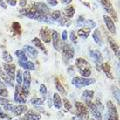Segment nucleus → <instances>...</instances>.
<instances>
[{"label":"nucleus","instance_id":"obj_17","mask_svg":"<svg viewBox=\"0 0 120 120\" xmlns=\"http://www.w3.org/2000/svg\"><path fill=\"white\" fill-rule=\"evenodd\" d=\"M90 56L94 59V61L97 63V64H99V63H102V60H103V56L102 54L100 53L98 50H90Z\"/></svg>","mask_w":120,"mask_h":120},{"label":"nucleus","instance_id":"obj_54","mask_svg":"<svg viewBox=\"0 0 120 120\" xmlns=\"http://www.w3.org/2000/svg\"><path fill=\"white\" fill-rule=\"evenodd\" d=\"M62 2L64 3V4H69V3L72 2V0H62Z\"/></svg>","mask_w":120,"mask_h":120},{"label":"nucleus","instance_id":"obj_24","mask_svg":"<svg viewBox=\"0 0 120 120\" xmlns=\"http://www.w3.org/2000/svg\"><path fill=\"white\" fill-rule=\"evenodd\" d=\"M19 65L22 68H25L27 70H34V64L31 61H25V62L19 61Z\"/></svg>","mask_w":120,"mask_h":120},{"label":"nucleus","instance_id":"obj_12","mask_svg":"<svg viewBox=\"0 0 120 120\" xmlns=\"http://www.w3.org/2000/svg\"><path fill=\"white\" fill-rule=\"evenodd\" d=\"M3 68H4L6 74L8 75L12 80H14V78H15V65L4 63V64H3Z\"/></svg>","mask_w":120,"mask_h":120},{"label":"nucleus","instance_id":"obj_14","mask_svg":"<svg viewBox=\"0 0 120 120\" xmlns=\"http://www.w3.org/2000/svg\"><path fill=\"white\" fill-rule=\"evenodd\" d=\"M26 112H27V113L25 114V116H24L23 118H21V120H39L41 118L40 114L36 113L35 111L27 110Z\"/></svg>","mask_w":120,"mask_h":120},{"label":"nucleus","instance_id":"obj_9","mask_svg":"<svg viewBox=\"0 0 120 120\" xmlns=\"http://www.w3.org/2000/svg\"><path fill=\"white\" fill-rule=\"evenodd\" d=\"M86 103H87V106L89 108L90 112H91V113L95 116V118L97 120H102V114H101V112L98 110V108L96 107V105L94 103H92L91 100L86 101Z\"/></svg>","mask_w":120,"mask_h":120},{"label":"nucleus","instance_id":"obj_43","mask_svg":"<svg viewBox=\"0 0 120 120\" xmlns=\"http://www.w3.org/2000/svg\"><path fill=\"white\" fill-rule=\"evenodd\" d=\"M5 111H12L13 109V105L12 104H10V103H7L4 105V108H3Z\"/></svg>","mask_w":120,"mask_h":120},{"label":"nucleus","instance_id":"obj_46","mask_svg":"<svg viewBox=\"0 0 120 120\" xmlns=\"http://www.w3.org/2000/svg\"><path fill=\"white\" fill-rule=\"evenodd\" d=\"M7 103H9V100L6 99V98H3V97L0 96V104L5 105V104H7Z\"/></svg>","mask_w":120,"mask_h":120},{"label":"nucleus","instance_id":"obj_15","mask_svg":"<svg viewBox=\"0 0 120 120\" xmlns=\"http://www.w3.org/2000/svg\"><path fill=\"white\" fill-rule=\"evenodd\" d=\"M28 109H27V106L24 104H20V105H17V106H13V109H12V112L16 115V116H20L26 112Z\"/></svg>","mask_w":120,"mask_h":120},{"label":"nucleus","instance_id":"obj_48","mask_svg":"<svg viewBox=\"0 0 120 120\" xmlns=\"http://www.w3.org/2000/svg\"><path fill=\"white\" fill-rule=\"evenodd\" d=\"M62 40L63 41L67 40V31H66V30H64V31L62 32Z\"/></svg>","mask_w":120,"mask_h":120},{"label":"nucleus","instance_id":"obj_44","mask_svg":"<svg viewBox=\"0 0 120 120\" xmlns=\"http://www.w3.org/2000/svg\"><path fill=\"white\" fill-rule=\"evenodd\" d=\"M84 17L83 16H79L78 17V19H77V25L78 26H81L82 27V24H83V22H84Z\"/></svg>","mask_w":120,"mask_h":120},{"label":"nucleus","instance_id":"obj_34","mask_svg":"<svg viewBox=\"0 0 120 120\" xmlns=\"http://www.w3.org/2000/svg\"><path fill=\"white\" fill-rule=\"evenodd\" d=\"M12 28L15 32H16V34H20L21 33V26L19 24V22H13L12 23Z\"/></svg>","mask_w":120,"mask_h":120},{"label":"nucleus","instance_id":"obj_18","mask_svg":"<svg viewBox=\"0 0 120 120\" xmlns=\"http://www.w3.org/2000/svg\"><path fill=\"white\" fill-rule=\"evenodd\" d=\"M24 51L26 52V53L28 54V56H30L31 58H36L37 55H38V51H37L34 47L32 46H29V45H26V46H24Z\"/></svg>","mask_w":120,"mask_h":120},{"label":"nucleus","instance_id":"obj_51","mask_svg":"<svg viewBox=\"0 0 120 120\" xmlns=\"http://www.w3.org/2000/svg\"><path fill=\"white\" fill-rule=\"evenodd\" d=\"M0 5H1V7L2 8H4V9H6L7 8V5H6V3L3 1V0H0Z\"/></svg>","mask_w":120,"mask_h":120},{"label":"nucleus","instance_id":"obj_53","mask_svg":"<svg viewBox=\"0 0 120 120\" xmlns=\"http://www.w3.org/2000/svg\"><path fill=\"white\" fill-rule=\"evenodd\" d=\"M0 117L1 118H8V115H6L4 113H2V112H0Z\"/></svg>","mask_w":120,"mask_h":120},{"label":"nucleus","instance_id":"obj_6","mask_svg":"<svg viewBox=\"0 0 120 120\" xmlns=\"http://www.w3.org/2000/svg\"><path fill=\"white\" fill-rule=\"evenodd\" d=\"M107 108H108V120H119L118 112H117L116 106L113 104V102L108 101L107 102Z\"/></svg>","mask_w":120,"mask_h":120},{"label":"nucleus","instance_id":"obj_4","mask_svg":"<svg viewBox=\"0 0 120 120\" xmlns=\"http://www.w3.org/2000/svg\"><path fill=\"white\" fill-rule=\"evenodd\" d=\"M76 107V115L78 116L79 120H88V109L87 107L84 106L81 102L75 103Z\"/></svg>","mask_w":120,"mask_h":120},{"label":"nucleus","instance_id":"obj_39","mask_svg":"<svg viewBox=\"0 0 120 120\" xmlns=\"http://www.w3.org/2000/svg\"><path fill=\"white\" fill-rule=\"evenodd\" d=\"M47 88H46V86H45L44 84H41L40 85V93L42 94L44 97H46V95H47Z\"/></svg>","mask_w":120,"mask_h":120},{"label":"nucleus","instance_id":"obj_55","mask_svg":"<svg viewBox=\"0 0 120 120\" xmlns=\"http://www.w3.org/2000/svg\"><path fill=\"white\" fill-rule=\"evenodd\" d=\"M2 85H4V84H3V81L1 80V78H0V86H2Z\"/></svg>","mask_w":120,"mask_h":120},{"label":"nucleus","instance_id":"obj_30","mask_svg":"<svg viewBox=\"0 0 120 120\" xmlns=\"http://www.w3.org/2000/svg\"><path fill=\"white\" fill-rule=\"evenodd\" d=\"M55 86H56V90H57L58 92H60V93H61V94H63V95L66 94V91H65L64 87L62 86V84L60 83V81H59L58 79L55 80Z\"/></svg>","mask_w":120,"mask_h":120},{"label":"nucleus","instance_id":"obj_57","mask_svg":"<svg viewBox=\"0 0 120 120\" xmlns=\"http://www.w3.org/2000/svg\"><path fill=\"white\" fill-rule=\"evenodd\" d=\"M9 120H10V119H9Z\"/></svg>","mask_w":120,"mask_h":120},{"label":"nucleus","instance_id":"obj_2","mask_svg":"<svg viewBox=\"0 0 120 120\" xmlns=\"http://www.w3.org/2000/svg\"><path fill=\"white\" fill-rule=\"evenodd\" d=\"M28 89L21 85H16L15 88V93H14V101L20 104H25L26 103V96L28 95Z\"/></svg>","mask_w":120,"mask_h":120},{"label":"nucleus","instance_id":"obj_45","mask_svg":"<svg viewBox=\"0 0 120 120\" xmlns=\"http://www.w3.org/2000/svg\"><path fill=\"white\" fill-rule=\"evenodd\" d=\"M94 104L96 105V107H97V108H98V110H99L100 112H101V111H102V110H103V106H102V104H101V103H100V101H99V100H96V102H95Z\"/></svg>","mask_w":120,"mask_h":120},{"label":"nucleus","instance_id":"obj_1","mask_svg":"<svg viewBox=\"0 0 120 120\" xmlns=\"http://www.w3.org/2000/svg\"><path fill=\"white\" fill-rule=\"evenodd\" d=\"M75 65L79 70L80 74L85 78H88L91 75V69H90V64L83 58H77L75 60Z\"/></svg>","mask_w":120,"mask_h":120},{"label":"nucleus","instance_id":"obj_33","mask_svg":"<svg viewBox=\"0 0 120 120\" xmlns=\"http://www.w3.org/2000/svg\"><path fill=\"white\" fill-rule=\"evenodd\" d=\"M2 57H3V60H4L5 62H12V56H11L9 54V52H7V51H3V54H2Z\"/></svg>","mask_w":120,"mask_h":120},{"label":"nucleus","instance_id":"obj_21","mask_svg":"<svg viewBox=\"0 0 120 120\" xmlns=\"http://www.w3.org/2000/svg\"><path fill=\"white\" fill-rule=\"evenodd\" d=\"M53 103H54V106L56 107V109H60L62 106V101L61 98L58 93H54L53 94Z\"/></svg>","mask_w":120,"mask_h":120},{"label":"nucleus","instance_id":"obj_7","mask_svg":"<svg viewBox=\"0 0 120 120\" xmlns=\"http://www.w3.org/2000/svg\"><path fill=\"white\" fill-rule=\"evenodd\" d=\"M101 4H102L104 10L106 11L107 13H109L110 15H112V17H113V19L115 21H117V15H116V12L113 8V6H112L110 0H101Z\"/></svg>","mask_w":120,"mask_h":120},{"label":"nucleus","instance_id":"obj_3","mask_svg":"<svg viewBox=\"0 0 120 120\" xmlns=\"http://www.w3.org/2000/svg\"><path fill=\"white\" fill-rule=\"evenodd\" d=\"M95 79L93 78H85V77H74L72 79V84L77 88H81L83 86H88L95 83Z\"/></svg>","mask_w":120,"mask_h":120},{"label":"nucleus","instance_id":"obj_5","mask_svg":"<svg viewBox=\"0 0 120 120\" xmlns=\"http://www.w3.org/2000/svg\"><path fill=\"white\" fill-rule=\"evenodd\" d=\"M62 51H63V60H64V62L67 64L69 60L74 57V54H75L74 49L71 45L65 43L62 46Z\"/></svg>","mask_w":120,"mask_h":120},{"label":"nucleus","instance_id":"obj_28","mask_svg":"<svg viewBox=\"0 0 120 120\" xmlns=\"http://www.w3.org/2000/svg\"><path fill=\"white\" fill-rule=\"evenodd\" d=\"M95 26H96V23L93 20H84L83 22V24H82V27H86V28H88L89 30L91 29V28H95Z\"/></svg>","mask_w":120,"mask_h":120},{"label":"nucleus","instance_id":"obj_11","mask_svg":"<svg viewBox=\"0 0 120 120\" xmlns=\"http://www.w3.org/2000/svg\"><path fill=\"white\" fill-rule=\"evenodd\" d=\"M103 20L105 22V24H106V27L108 28V30H109L112 34H115L116 33V27H115V24H114L113 20H112V18L107 16V15H104Z\"/></svg>","mask_w":120,"mask_h":120},{"label":"nucleus","instance_id":"obj_56","mask_svg":"<svg viewBox=\"0 0 120 120\" xmlns=\"http://www.w3.org/2000/svg\"><path fill=\"white\" fill-rule=\"evenodd\" d=\"M91 120H95V119H91Z\"/></svg>","mask_w":120,"mask_h":120},{"label":"nucleus","instance_id":"obj_25","mask_svg":"<svg viewBox=\"0 0 120 120\" xmlns=\"http://www.w3.org/2000/svg\"><path fill=\"white\" fill-rule=\"evenodd\" d=\"M93 39H94L95 42L98 44V45H101L102 44V37H101V34H100V31L98 29H96L94 32H93Z\"/></svg>","mask_w":120,"mask_h":120},{"label":"nucleus","instance_id":"obj_19","mask_svg":"<svg viewBox=\"0 0 120 120\" xmlns=\"http://www.w3.org/2000/svg\"><path fill=\"white\" fill-rule=\"evenodd\" d=\"M0 78H2L3 80L5 81V83L7 84V85H9V86H13V80L11 79V78L7 75L4 71L3 70H1L0 69Z\"/></svg>","mask_w":120,"mask_h":120},{"label":"nucleus","instance_id":"obj_22","mask_svg":"<svg viewBox=\"0 0 120 120\" xmlns=\"http://www.w3.org/2000/svg\"><path fill=\"white\" fill-rule=\"evenodd\" d=\"M63 13H64V16L66 18H71L75 14V8L73 6H68L64 9V12Z\"/></svg>","mask_w":120,"mask_h":120},{"label":"nucleus","instance_id":"obj_31","mask_svg":"<svg viewBox=\"0 0 120 120\" xmlns=\"http://www.w3.org/2000/svg\"><path fill=\"white\" fill-rule=\"evenodd\" d=\"M89 31L90 30L89 29H79L77 31V33H78V36H80L81 38H87L88 37V35H89Z\"/></svg>","mask_w":120,"mask_h":120},{"label":"nucleus","instance_id":"obj_29","mask_svg":"<svg viewBox=\"0 0 120 120\" xmlns=\"http://www.w3.org/2000/svg\"><path fill=\"white\" fill-rule=\"evenodd\" d=\"M102 70L104 71V73L106 74V76L108 78H113L112 74L110 73V65L108 64V63H104V64H102Z\"/></svg>","mask_w":120,"mask_h":120},{"label":"nucleus","instance_id":"obj_35","mask_svg":"<svg viewBox=\"0 0 120 120\" xmlns=\"http://www.w3.org/2000/svg\"><path fill=\"white\" fill-rule=\"evenodd\" d=\"M30 102H31V104H33V105L40 106V105H42L44 103V101H43V99H41V98H32L31 100H30Z\"/></svg>","mask_w":120,"mask_h":120},{"label":"nucleus","instance_id":"obj_52","mask_svg":"<svg viewBox=\"0 0 120 120\" xmlns=\"http://www.w3.org/2000/svg\"><path fill=\"white\" fill-rule=\"evenodd\" d=\"M68 71H69V73L70 74H74V69H73V67L72 66H70L69 68H68Z\"/></svg>","mask_w":120,"mask_h":120},{"label":"nucleus","instance_id":"obj_27","mask_svg":"<svg viewBox=\"0 0 120 120\" xmlns=\"http://www.w3.org/2000/svg\"><path fill=\"white\" fill-rule=\"evenodd\" d=\"M15 55L18 57L19 61H22V62L27 61V56H26V54L24 53V51H22V50H16V51H15Z\"/></svg>","mask_w":120,"mask_h":120},{"label":"nucleus","instance_id":"obj_50","mask_svg":"<svg viewBox=\"0 0 120 120\" xmlns=\"http://www.w3.org/2000/svg\"><path fill=\"white\" fill-rule=\"evenodd\" d=\"M6 1L8 2L11 6H15V5H16V0H6Z\"/></svg>","mask_w":120,"mask_h":120},{"label":"nucleus","instance_id":"obj_32","mask_svg":"<svg viewBox=\"0 0 120 120\" xmlns=\"http://www.w3.org/2000/svg\"><path fill=\"white\" fill-rule=\"evenodd\" d=\"M112 92H113V95L115 97L116 101H117V103H120V90L116 86H113L112 87Z\"/></svg>","mask_w":120,"mask_h":120},{"label":"nucleus","instance_id":"obj_38","mask_svg":"<svg viewBox=\"0 0 120 120\" xmlns=\"http://www.w3.org/2000/svg\"><path fill=\"white\" fill-rule=\"evenodd\" d=\"M59 19H61V20H59V22H60V24H61V25L68 26V25L70 24V20H68L69 18H66V17H63V18H61V17H60Z\"/></svg>","mask_w":120,"mask_h":120},{"label":"nucleus","instance_id":"obj_13","mask_svg":"<svg viewBox=\"0 0 120 120\" xmlns=\"http://www.w3.org/2000/svg\"><path fill=\"white\" fill-rule=\"evenodd\" d=\"M40 36L45 43H49L51 41V31L48 28L43 27L40 30Z\"/></svg>","mask_w":120,"mask_h":120},{"label":"nucleus","instance_id":"obj_49","mask_svg":"<svg viewBox=\"0 0 120 120\" xmlns=\"http://www.w3.org/2000/svg\"><path fill=\"white\" fill-rule=\"evenodd\" d=\"M19 4L21 7H25L26 5H27V0H20Z\"/></svg>","mask_w":120,"mask_h":120},{"label":"nucleus","instance_id":"obj_10","mask_svg":"<svg viewBox=\"0 0 120 120\" xmlns=\"http://www.w3.org/2000/svg\"><path fill=\"white\" fill-rule=\"evenodd\" d=\"M32 7L33 8H35L37 11L41 12L42 14H46L47 15L48 12H49V8H48V6L43 2H34L32 4Z\"/></svg>","mask_w":120,"mask_h":120},{"label":"nucleus","instance_id":"obj_36","mask_svg":"<svg viewBox=\"0 0 120 120\" xmlns=\"http://www.w3.org/2000/svg\"><path fill=\"white\" fill-rule=\"evenodd\" d=\"M60 17H61V12L59 10H55L51 13V18L53 20H58Z\"/></svg>","mask_w":120,"mask_h":120},{"label":"nucleus","instance_id":"obj_8","mask_svg":"<svg viewBox=\"0 0 120 120\" xmlns=\"http://www.w3.org/2000/svg\"><path fill=\"white\" fill-rule=\"evenodd\" d=\"M51 39L53 41V46L56 50H60L62 48V43H61V40H60V36H59V33L57 31H51Z\"/></svg>","mask_w":120,"mask_h":120},{"label":"nucleus","instance_id":"obj_23","mask_svg":"<svg viewBox=\"0 0 120 120\" xmlns=\"http://www.w3.org/2000/svg\"><path fill=\"white\" fill-rule=\"evenodd\" d=\"M94 96V91L92 90H85L82 93V98H83L85 101H88V100H91Z\"/></svg>","mask_w":120,"mask_h":120},{"label":"nucleus","instance_id":"obj_41","mask_svg":"<svg viewBox=\"0 0 120 120\" xmlns=\"http://www.w3.org/2000/svg\"><path fill=\"white\" fill-rule=\"evenodd\" d=\"M70 40L72 41L73 43H77V36H76V34H75L74 31L70 32Z\"/></svg>","mask_w":120,"mask_h":120},{"label":"nucleus","instance_id":"obj_37","mask_svg":"<svg viewBox=\"0 0 120 120\" xmlns=\"http://www.w3.org/2000/svg\"><path fill=\"white\" fill-rule=\"evenodd\" d=\"M16 81L17 84H21L22 83V71L21 70H17L16 72Z\"/></svg>","mask_w":120,"mask_h":120},{"label":"nucleus","instance_id":"obj_40","mask_svg":"<svg viewBox=\"0 0 120 120\" xmlns=\"http://www.w3.org/2000/svg\"><path fill=\"white\" fill-rule=\"evenodd\" d=\"M63 103H64V107L66 108L67 110H71V108H72V106H71V104H70V102L68 101V99L67 98H64L63 99Z\"/></svg>","mask_w":120,"mask_h":120},{"label":"nucleus","instance_id":"obj_16","mask_svg":"<svg viewBox=\"0 0 120 120\" xmlns=\"http://www.w3.org/2000/svg\"><path fill=\"white\" fill-rule=\"evenodd\" d=\"M22 82H23V87L29 89L30 84H31V75L29 71H25L24 74L22 75Z\"/></svg>","mask_w":120,"mask_h":120},{"label":"nucleus","instance_id":"obj_47","mask_svg":"<svg viewBox=\"0 0 120 120\" xmlns=\"http://www.w3.org/2000/svg\"><path fill=\"white\" fill-rule=\"evenodd\" d=\"M48 3H49L50 5L52 6H55V5H57V3H58V0H47Z\"/></svg>","mask_w":120,"mask_h":120},{"label":"nucleus","instance_id":"obj_42","mask_svg":"<svg viewBox=\"0 0 120 120\" xmlns=\"http://www.w3.org/2000/svg\"><path fill=\"white\" fill-rule=\"evenodd\" d=\"M0 96L1 97H7L8 96V91H7L5 88L0 87Z\"/></svg>","mask_w":120,"mask_h":120},{"label":"nucleus","instance_id":"obj_26","mask_svg":"<svg viewBox=\"0 0 120 120\" xmlns=\"http://www.w3.org/2000/svg\"><path fill=\"white\" fill-rule=\"evenodd\" d=\"M32 44H34L36 47L40 48V49L42 50V51L44 52V53H47V51H46V49H45L44 45L42 44V42H41V41H40V39H39V38H37V37H35V38L32 40Z\"/></svg>","mask_w":120,"mask_h":120},{"label":"nucleus","instance_id":"obj_20","mask_svg":"<svg viewBox=\"0 0 120 120\" xmlns=\"http://www.w3.org/2000/svg\"><path fill=\"white\" fill-rule=\"evenodd\" d=\"M108 41H109L110 47H111V49L113 50L115 55L117 56V57H119V46H118V44L116 43L113 39H111V38H108Z\"/></svg>","mask_w":120,"mask_h":120}]
</instances>
